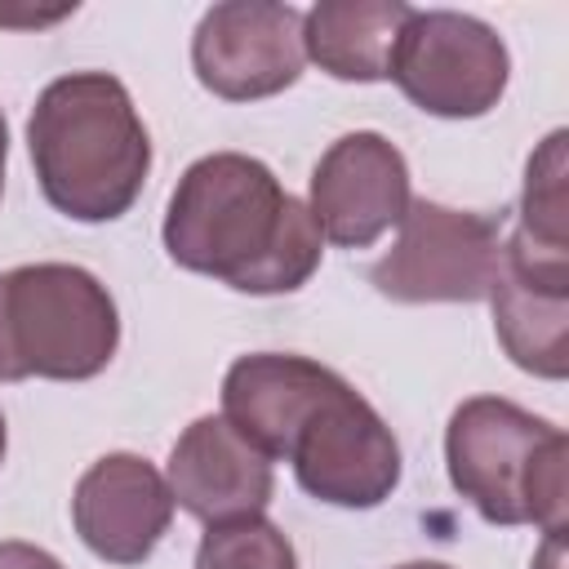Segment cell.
<instances>
[{"mask_svg":"<svg viewBox=\"0 0 569 569\" xmlns=\"http://www.w3.org/2000/svg\"><path fill=\"white\" fill-rule=\"evenodd\" d=\"M164 249L182 271L240 293H293L320 267V227L280 178L240 151L187 164L164 209Z\"/></svg>","mask_w":569,"mask_h":569,"instance_id":"obj_1","label":"cell"},{"mask_svg":"<svg viewBox=\"0 0 569 569\" xmlns=\"http://www.w3.org/2000/svg\"><path fill=\"white\" fill-rule=\"evenodd\" d=\"M27 151L44 200L76 222H116L142 196L151 138L111 71H71L40 89Z\"/></svg>","mask_w":569,"mask_h":569,"instance_id":"obj_2","label":"cell"},{"mask_svg":"<svg viewBox=\"0 0 569 569\" xmlns=\"http://www.w3.org/2000/svg\"><path fill=\"white\" fill-rule=\"evenodd\" d=\"M445 462L453 489L489 525H538L565 533L569 440L556 422L502 396H471L445 427Z\"/></svg>","mask_w":569,"mask_h":569,"instance_id":"obj_3","label":"cell"},{"mask_svg":"<svg viewBox=\"0 0 569 569\" xmlns=\"http://www.w3.org/2000/svg\"><path fill=\"white\" fill-rule=\"evenodd\" d=\"M120 347V311L107 284L71 262L0 271V382L98 378Z\"/></svg>","mask_w":569,"mask_h":569,"instance_id":"obj_4","label":"cell"},{"mask_svg":"<svg viewBox=\"0 0 569 569\" xmlns=\"http://www.w3.org/2000/svg\"><path fill=\"white\" fill-rule=\"evenodd\" d=\"M387 80L427 116L476 120L498 107L511 80L502 36L458 9H413L396 36Z\"/></svg>","mask_w":569,"mask_h":569,"instance_id":"obj_5","label":"cell"},{"mask_svg":"<svg viewBox=\"0 0 569 569\" xmlns=\"http://www.w3.org/2000/svg\"><path fill=\"white\" fill-rule=\"evenodd\" d=\"M498 267L502 236L493 218L413 200L396 244L369 267V280L391 302H485Z\"/></svg>","mask_w":569,"mask_h":569,"instance_id":"obj_6","label":"cell"},{"mask_svg":"<svg viewBox=\"0 0 569 569\" xmlns=\"http://www.w3.org/2000/svg\"><path fill=\"white\" fill-rule=\"evenodd\" d=\"M284 462H293L302 493L347 511L382 507L400 485V445L347 378H338L307 413Z\"/></svg>","mask_w":569,"mask_h":569,"instance_id":"obj_7","label":"cell"},{"mask_svg":"<svg viewBox=\"0 0 569 569\" xmlns=\"http://www.w3.org/2000/svg\"><path fill=\"white\" fill-rule=\"evenodd\" d=\"M196 80L222 102H258L289 89L302 67V13L271 0L213 4L191 36Z\"/></svg>","mask_w":569,"mask_h":569,"instance_id":"obj_8","label":"cell"},{"mask_svg":"<svg viewBox=\"0 0 569 569\" xmlns=\"http://www.w3.org/2000/svg\"><path fill=\"white\" fill-rule=\"evenodd\" d=\"M409 164L400 147L373 129L342 133L311 169L307 213L320 240L338 249H369L409 213Z\"/></svg>","mask_w":569,"mask_h":569,"instance_id":"obj_9","label":"cell"},{"mask_svg":"<svg viewBox=\"0 0 569 569\" xmlns=\"http://www.w3.org/2000/svg\"><path fill=\"white\" fill-rule=\"evenodd\" d=\"M493 329L511 365L533 378L560 382L569 373V253L529 244L525 236L502 240V267L489 289Z\"/></svg>","mask_w":569,"mask_h":569,"instance_id":"obj_10","label":"cell"},{"mask_svg":"<svg viewBox=\"0 0 569 569\" xmlns=\"http://www.w3.org/2000/svg\"><path fill=\"white\" fill-rule=\"evenodd\" d=\"M80 542L107 565H142L173 520L169 480L138 453H102L71 493Z\"/></svg>","mask_w":569,"mask_h":569,"instance_id":"obj_11","label":"cell"},{"mask_svg":"<svg viewBox=\"0 0 569 569\" xmlns=\"http://www.w3.org/2000/svg\"><path fill=\"white\" fill-rule=\"evenodd\" d=\"M164 480H169L173 507H182L204 525L262 516L276 493L271 458H262L244 436H236V427L222 413L196 418L173 440Z\"/></svg>","mask_w":569,"mask_h":569,"instance_id":"obj_12","label":"cell"},{"mask_svg":"<svg viewBox=\"0 0 569 569\" xmlns=\"http://www.w3.org/2000/svg\"><path fill=\"white\" fill-rule=\"evenodd\" d=\"M338 378L342 373H333L329 365L289 351L240 356L222 378V418L262 458H289L298 427Z\"/></svg>","mask_w":569,"mask_h":569,"instance_id":"obj_13","label":"cell"},{"mask_svg":"<svg viewBox=\"0 0 569 569\" xmlns=\"http://www.w3.org/2000/svg\"><path fill=\"white\" fill-rule=\"evenodd\" d=\"M413 9L400 0H320L302 13V53L333 80H387L396 36Z\"/></svg>","mask_w":569,"mask_h":569,"instance_id":"obj_14","label":"cell"},{"mask_svg":"<svg viewBox=\"0 0 569 569\" xmlns=\"http://www.w3.org/2000/svg\"><path fill=\"white\" fill-rule=\"evenodd\" d=\"M569 200H565V129L547 133L542 147L525 164V196H520V222L516 236L542 249L569 253Z\"/></svg>","mask_w":569,"mask_h":569,"instance_id":"obj_15","label":"cell"},{"mask_svg":"<svg viewBox=\"0 0 569 569\" xmlns=\"http://www.w3.org/2000/svg\"><path fill=\"white\" fill-rule=\"evenodd\" d=\"M196 569H298V551L267 516H240L204 525Z\"/></svg>","mask_w":569,"mask_h":569,"instance_id":"obj_16","label":"cell"},{"mask_svg":"<svg viewBox=\"0 0 569 569\" xmlns=\"http://www.w3.org/2000/svg\"><path fill=\"white\" fill-rule=\"evenodd\" d=\"M0 569H67V565L36 542L9 538V542H0Z\"/></svg>","mask_w":569,"mask_h":569,"instance_id":"obj_17","label":"cell"},{"mask_svg":"<svg viewBox=\"0 0 569 569\" xmlns=\"http://www.w3.org/2000/svg\"><path fill=\"white\" fill-rule=\"evenodd\" d=\"M4 156H9V129H4V116H0V187H4Z\"/></svg>","mask_w":569,"mask_h":569,"instance_id":"obj_18","label":"cell"},{"mask_svg":"<svg viewBox=\"0 0 569 569\" xmlns=\"http://www.w3.org/2000/svg\"><path fill=\"white\" fill-rule=\"evenodd\" d=\"M396 569H453L445 560H409V565H396Z\"/></svg>","mask_w":569,"mask_h":569,"instance_id":"obj_19","label":"cell"},{"mask_svg":"<svg viewBox=\"0 0 569 569\" xmlns=\"http://www.w3.org/2000/svg\"><path fill=\"white\" fill-rule=\"evenodd\" d=\"M0 462H4V418H0Z\"/></svg>","mask_w":569,"mask_h":569,"instance_id":"obj_20","label":"cell"}]
</instances>
